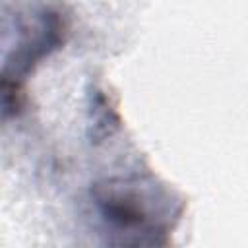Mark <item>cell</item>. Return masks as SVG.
Segmentation results:
<instances>
[{
	"instance_id": "1",
	"label": "cell",
	"mask_w": 248,
	"mask_h": 248,
	"mask_svg": "<svg viewBox=\"0 0 248 248\" xmlns=\"http://www.w3.org/2000/svg\"><path fill=\"white\" fill-rule=\"evenodd\" d=\"M93 200L120 244H163L170 231L169 196L140 178H112L97 184Z\"/></svg>"
}]
</instances>
